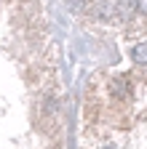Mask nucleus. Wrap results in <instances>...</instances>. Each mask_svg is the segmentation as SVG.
<instances>
[{
  "instance_id": "f257e3e1",
  "label": "nucleus",
  "mask_w": 147,
  "mask_h": 149,
  "mask_svg": "<svg viewBox=\"0 0 147 149\" xmlns=\"http://www.w3.org/2000/svg\"><path fill=\"white\" fill-rule=\"evenodd\" d=\"M131 59L136 64H147V43H139V45L131 48Z\"/></svg>"
},
{
  "instance_id": "f03ea898",
  "label": "nucleus",
  "mask_w": 147,
  "mask_h": 149,
  "mask_svg": "<svg viewBox=\"0 0 147 149\" xmlns=\"http://www.w3.org/2000/svg\"><path fill=\"white\" fill-rule=\"evenodd\" d=\"M134 3H136V11L142 16H147V0H134Z\"/></svg>"
}]
</instances>
